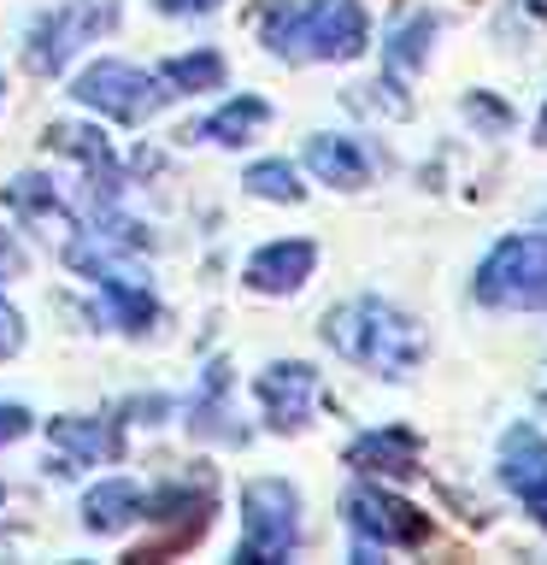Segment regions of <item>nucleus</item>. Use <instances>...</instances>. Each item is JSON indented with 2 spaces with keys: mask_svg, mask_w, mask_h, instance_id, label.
<instances>
[{
  "mask_svg": "<svg viewBox=\"0 0 547 565\" xmlns=\"http://www.w3.org/2000/svg\"><path fill=\"white\" fill-rule=\"evenodd\" d=\"M153 7L165 18H194V12H218L224 0H153Z\"/></svg>",
  "mask_w": 547,
  "mask_h": 565,
  "instance_id": "a878e982",
  "label": "nucleus"
},
{
  "mask_svg": "<svg viewBox=\"0 0 547 565\" xmlns=\"http://www.w3.org/2000/svg\"><path fill=\"white\" fill-rule=\"evenodd\" d=\"M18 348H24V312L0 295V360H12Z\"/></svg>",
  "mask_w": 547,
  "mask_h": 565,
  "instance_id": "5701e85b",
  "label": "nucleus"
},
{
  "mask_svg": "<svg viewBox=\"0 0 547 565\" xmlns=\"http://www.w3.org/2000/svg\"><path fill=\"white\" fill-rule=\"evenodd\" d=\"M307 166L318 183H335V189H360L371 183V159L353 136H307Z\"/></svg>",
  "mask_w": 547,
  "mask_h": 565,
  "instance_id": "2eb2a0df",
  "label": "nucleus"
},
{
  "mask_svg": "<svg viewBox=\"0 0 547 565\" xmlns=\"http://www.w3.org/2000/svg\"><path fill=\"white\" fill-rule=\"evenodd\" d=\"M42 141H47V153H71L88 171V189H95L100 206L118 201V159H112V141L100 130H88V124H53Z\"/></svg>",
  "mask_w": 547,
  "mask_h": 565,
  "instance_id": "9d476101",
  "label": "nucleus"
},
{
  "mask_svg": "<svg viewBox=\"0 0 547 565\" xmlns=\"http://www.w3.org/2000/svg\"><path fill=\"white\" fill-rule=\"evenodd\" d=\"M471 113H483L489 124H501V130L512 124V113H506V106H494V100H483V95H471Z\"/></svg>",
  "mask_w": 547,
  "mask_h": 565,
  "instance_id": "cd10ccee",
  "label": "nucleus"
},
{
  "mask_svg": "<svg viewBox=\"0 0 547 565\" xmlns=\"http://www.w3.org/2000/svg\"><path fill=\"white\" fill-rule=\"evenodd\" d=\"M265 118H271V106H265L259 95H236V100H224L212 118L194 124V141H218V148H242V141H254L265 130Z\"/></svg>",
  "mask_w": 547,
  "mask_h": 565,
  "instance_id": "f3484780",
  "label": "nucleus"
},
{
  "mask_svg": "<svg viewBox=\"0 0 547 565\" xmlns=\"http://www.w3.org/2000/svg\"><path fill=\"white\" fill-rule=\"evenodd\" d=\"M224 395H229V365L224 360H212L206 365V383H201V395H194V430L201 436H224V441H242V430H229L224 424Z\"/></svg>",
  "mask_w": 547,
  "mask_h": 565,
  "instance_id": "412c9836",
  "label": "nucleus"
},
{
  "mask_svg": "<svg viewBox=\"0 0 547 565\" xmlns=\"http://www.w3.org/2000/svg\"><path fill=\"white\" fill-rule=\"evenodd\" d=\"M7 212H12V218H24V224H42L47 236H53V230H60V236L77 230L71 206L60 201V189H53V177H35V171H24V177H12V183H7Z\"/></svg>",
  "mask_w": 547,
  "mask_h": 565,
  "instance_id": "ddd939ff",
  "label": "nucleus"
},
{
  "mask_svg": "<svg viewBox=\"0 0 547 565\" xmlns=\"http://www.w3.org/2000/svg\"><path fill=\"white\" fill-rule=\"evenodd\" d=\"M30 406H18V401H0V448L7 441H18V436H30Z\"/></svg>",
  "mask_w": 547,
  "mask_h": 565,
  "instance_id": "b1692460",
  "label": "nucleus"
},
{
  "mask_svg": "<svg viewBox=\"0 0 547 565\" xmlns=\"http://www.w3.org/2000/svg\"><path fill=\"white\" fill-rule=\"evenodd\" d=\"M71 95H77L88 113H100V118H112V124H148L165 100H176L159 71L124 65V60H95L88 71H77Z\"/></svg>",
  "mask_w": 547,
  "mask_h": 565,
  "instance_id": "20e7f679",
  "label": "nucleus"
},
{
  "mask_svg": "<svg viewBox=\"0 0 547 565\" xmlns=\"http://www.w3.org/2000/svg\"><path fill=\"white\" fill-rule=\"evenodd\" d=\"M300 542V494L282 477H254L242 489V542L236 559L242 565H277L289 559Z\"/></svg>",
  "mask_w": 547,
  "mask_h": 565,
  "instance_id": "7ed1b4c3",
  "label": "nucleus"
},
{
  "mask_svg": "<svg viewBox=\"0 0 547 565\" xmlns=\"http://www.w3.org/2000/svg\"><path fill=\"white\" fill-rule=\"evenodd\" d=\"M441 18L430 7H412L395 24V35H388V83H400V77H412V71L423 65V53H430V35H436Z\"/></svg>",
  "mask_w": 547,
  "mask_h": 565,
  "instance_id": "a211bd4d",
  "label": "nucleus"
},
{
  "mask_svg": "<svg viewBox=\"0 0 547 565\" xmlns=\"http://www.w3.org/2000/svg\"><path fill=\"white\" fill-rule=\"evenodd\" d=\"M254 395H259V413L271 430H300V424L312 418V401H318V371L312 365H300V360H277V365H265L259 371V383H254Z\"/></svg>",
  "mask_w": 547,
  "mask_h": 565,
  "instance_id": "1a4fd4ad",
  "label": "nucleus"
},
{
  "mask_svg": "<svg viewBox=\"0 0 547 565\" xmlns=\"http://www.w3.org/2000/svg\"><path fill=\"white\" fill-rule=\"evenodd\" d=\"M312 265H318V247L312 242H265L254 259H247V289H259V295H294L300 282L312 277Z\"/></svg>",
  "mask_w": 547,
  "mask_h": 565,
  "instance_id": "9b49d317",
  "label": "nucleus"
},
{
  "mask_svg": "<svg viewBox=\"0 0 547 565\" xmlns=\"http://www.w3.org/2000/svg\"><path fill=\"white\" fill-rule=\"evenodd\" d=\"M541 141H547V106H541Z\"/></svg>",
  "mask_w": 547,
  "mask_h": 565,
  "instance_id": "c756f323",
  "label": "nucleus"
},
{
  "mask_svg": "<svg viewBox=\"0 0 547 565\" xmlns=\"http://www.w3.org/2000/svg\"><path fill=\"white\" fill-rule=\"evenodd\" d=\"M118 24V0H60L24 30V65L35 77H60L71 53Z\"/></svg>",
  "mask_w": 547,
  "mask_h": 565,
  "instance_id": "39448f33",
  "label": "nucleus"
},
{
  "mask_svg": "<svg viewBox=\"0 0 547 565\" xmlns=\"http://www.w3.org/2000/svg\"><path fill=\"white\" fill-rule=\"evenodd\" d=\"M524 507H529V512H536V524L547 530V471H541V477H536V483H529V489H524Z\"/></svg>",
  "mask_w": 547,
  "mask_h": 565,
  "instance_id": "bb28decb",
  "label": "nucleus"
},
{
  "mask_svg": "<svg viewBox=\"0 0 547 565\" xmlns=\"http://www.w3.org/2000/svg\"><path fill=\"white\" fill-rule=\"evenodd\" d=\"M159 77H165L171 95H206V88H224V60L212 47L201 53H176V60L159 65Z\"/></svg>",
  "mask_w": 547,
  "mask_h": 565,
  "instance_id": "aec40b11",
  "label": "nucleus"
},
{
  "mask_svg": "<svg viewBox=\"0 0 547 565\" xmlns=\"http://www.w3.org/2000/svg\"><path fill=\"white\" fill-rule=\"evenodd\" d=\"M259 35L289 65L307 60L335 65V60H360L371 47V18L360 0H265Z\"/></svg>",
  "mask_w": 547,
  "mask_h": 565,
  "instance_id": "f257e3e1",
  "label": "nucleus"
},
{
  "mask_svg": "<svg viewBox=\"0 0 547 565\" xmlns=\"http://www.w3.org/2000/svg\"><path fill=\"white\" fill-rule=\"evenodd\" d=\"M347 466L383 471V477H412L418 471V436L412 430H365L347 448Z\"/></svg>",
  "mask_w": 547,
  "mask_h": 565,
  "instance_id": "dca6fc26",
  "label": "nucleus"
},
{
  "mask_svg": "<svg viewBox=\"0 0 547 565\" xmlns=\"http://www.w3.org/2000/svg\"><path fill=\"white\" fill-rule=\"evenodd\" d=\"M347 524H353V559H377L383 547H423L430 542V519L388 489L360 483L347 494Z\"/></svg>",
  "mask_w": 547,
  "mask_h": 565,
  "instance_id": "0eeeda50",
  "label": "nucleus"
},
{
  "mask_svg": "<svg viewBox=\"0 0 547 565\" xmlns=\"http://www.w3.org/2000/svg\"><path fill=\"white\" fill-rule=\"evenodd\" d=\"M324 342L342 353V360L377 371V377H406V371L423 360V330L377 295L330 307L324 312Z\"/></svg>",
  "mask_w": 547,
  "mask_h": 565,
  "instance_id": "f03ea898",
  "label": "nucleus"
},
{
  "mask_svg": "<svg viewBox=\"0 0 547 565\" xmlns=\"http://www.w3.org/2000/svg\"><path fill=\"white\" fill-rule=\"evenodd\" d=\"M0 277H24V247L12 242L7 224H0Z\"/></svg>",
  "mask_w": 547,
  "mask_h": 565,
  "instance_id": "393cba45",
  "label": "nucleus"
},
{
  "mask_svg": "<svg viewBox=\"0 0 547 565\" xmlns=\"http://www.w3.org/2000/svg\"><path fill=\"white\" fill-rule=\"evenodd\" d=\"M483 307H547V236H506L476 265Z\"/></svg>",
  "mask_w": 547,
  "mask_h": 565,
  "instance_id": "423d86ee",
  "label": "nucleus"
},
{
  "mask_svg": "<svg viewBox=\"0 0 547 565\" xmlns=\"http://www.w3.org/2000/svg\"><path fill=\"white\" fill-rule=\"evenodd\" d=\"M247 194H259V201H282V206H294L300 194V177H294V166H282V159H259V166H247Z\"/></svg>",
  "mask_w": 547,
  "mask_h": 565,
  "instance_id": "4be33fe9",
  "label": "nucleus"
},
{
  "mask_svg": "<svg viewBox=\"0 0 547 565\" xmlns=\"http://www.w3.org/2000/svg\"><path fill=\"white\" fill-rule=\"evenodd\" d=\"M95 312H106V324H118L124 335H141V330H153L159 300H153L148 282H141L130 265H124V271H106V277H100V307H95Z\"/></svg>",
  "mask_w": 547,
  "mask_h": 565,
  "instance_id": "f8f14e48",
  "label": "nucleus"
},
{
  "mask_svg": "<svg viewBox=\"0 0 547 565\" xmlns=\"http://www.w3.org/2000/svg\"><path fill=\"white\" fill-rule=\"evenodd\" d=\"M524 7H529V12H536V18H547V0H524Z\"/></svg>",
  "mask_w": 547,
  "mask_h": 565,
  "instance_id": "c85d7f7f",
  "label": "nucleus"
},
{
  "mask_svg": "<svg viewBox=\"0 0 547 565\" xmlns=\"http://www.w3.org/2000/svg\"><path fill=\"white\" fill-rule=\"evenodd\" d=\"M0 106H7V77H0Z\"/></svg>",
  "mask_w": 547,
  "mask_h": 565,
  "instance_id": "7c9ffc66",
  "label": "nucleus"
},
{
  "mask_svg": "<svg viewBox=\"0 0 547 565\" xmlns=\"http://www.w3.org/2000/svg\"><path fill=\"white\" fill-rule=\"evenodd\" d=\"M47 471H83V466H100V459H118L124 454V430H118V418H83V413H71V418H53L47 424Z\"/></svg>",
  "mask_w": 547,
  "mask_h": 565,
  "instance_id": "6e6552de",
  "label": "nucleus"
},
{
  "mask_svg": "<svg viewBox=\"0 0 547 565\" xmlns=\"http://www.w3.org/2000/svg\"><path fill=\"white\" fill-rule=\"evenodd\" d=\"M0 501H7V494H0Z\"/></svg>",
  "mask_w": 547,
  "mask_h": 565,
  "instance_id": "2f4dec72",
  "label": "nucleus"
},
{
  "mask_svg": "<svg viewBox=\"0 0 547 565\" xmlns=\"http://www.w3.org/2000/svg\"><path fill=\"white\" fill-rule=\"evenodd\" d=\"M541 471H547V441L529 430V424H518V430L506 436V454H501V483L524 494Z\"/></svg>",
  "mask_w": 547,
  "mask_h": 565,
  "instance_id": "6ab92c4d",
  "label": "nucleus"
},
{
  "mask_svg": "<svg viewBox=\"0 0 547 565\" xmlns=\"http://www.w3.org/2000/svg\"><path fill=\"white\" fill-rule=\"evenodd\" d=\"M141 494L130 477H106V483H95L83 494V530H95V536H124L136 519H141Z\"/></svg>",
  "mask_w": 547,
  "mask_h": 565,
  "instance_id": "4468645a",
  "label": "nucleus"
}]
</instances>
